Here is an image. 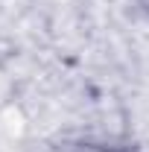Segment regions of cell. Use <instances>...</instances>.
<instances>
[{"label":"cell","mask_w":149,"mask_h":152,"mask_svg":"<svg viewBox=\"0 0 149 152\" xmlns=\"http://www.w3.org/2000/svg\"><path fill=\"white\" fill-rule=\"evenodd\" d=\"M73 152H126V149L111 146V143H93V140H88V143H76Z\"/></svg>","instance_id":"cell-1"},{"label":"cell","mask_w":149,"mask_h":152,"mask_svg":"<svg viewBox=\"0 0 149 152\" xmlns=\"http://www.w3.org/2000/svg\"><path fill=\"white\" fill-rule=\"evenodd\" d=\"M137 6H140V12H143V15H149V0H137Z\"/></svg>","instance_id":"cell-2"}]
</instances>
